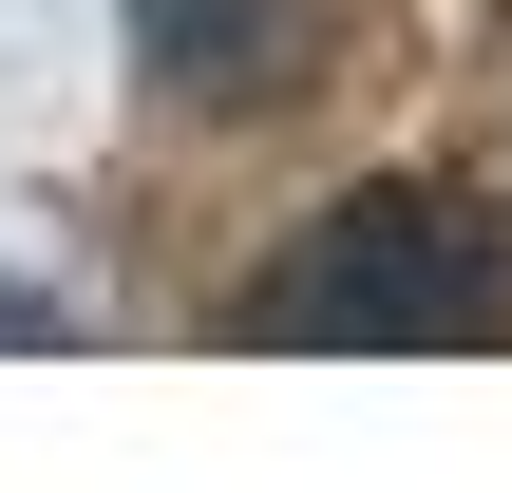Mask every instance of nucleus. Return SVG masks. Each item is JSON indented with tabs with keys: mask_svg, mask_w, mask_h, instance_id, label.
Instances as JSON below:
<instances>
[{
	"mask_svg": "<svg viewBox=\"0 0 512 493\" xmlns=\"http://www.w3.org/2000/svg\"><path fill=\"white\" fill-rule=\"evenodd\" d=\"M228 342L247 361H456V342H512V247L456 190H361L228 304Z\"/></svg>",
	"mask_w": 512,
	"mask_h": 493,
	"instance_id": "nucleus-1",
	"label": "nucleus"
},
{
	"mask_svg": "<svg viewBox=\"0 0 512 493\" xmlns=\"http://www.w3.org/2000/svg\"><path fill=\"white\" fill-rule=\"evenodd\" d=\"M133 38H152V76H171L190 114H247V95H285L304 0H133Z\"/></svg>",
	"mask_w": 512,
	"mask_h": 493,
	"instance_id": "nucleus-2",
	"label": "nucleus"
}]
</instances>
